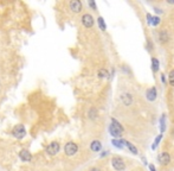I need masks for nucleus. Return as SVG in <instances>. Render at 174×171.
<instances>
[{
    "mask_svg": "<svg viewBox=\"0 0 174 171\" xmlns=\"http://www.w3.org/2000/svg\"><path fill=\"white\" fill-rule=\"evenodd\" d=\"M11 134L16 139H23L26 136V128H25V126L23 124H18L12 128Z\"/></svg>",
    "mask_w": 174,
    "mask_h": 171,
    "instance_id": "f257e3e1",
    "label": "nucleus"
},
{
    "mask_svg": "<svg viewBox=\"0 0 174 171\" xmlns=\"http://www.w3.org/2000/svg\"><path fill=\"white\" fill-rule=\"evenodd\" d=\"M61 150V145L58 141H51L46 147H45V152L47 156H56Z\"/></svg>",
    "mask_w": 174,
    "mask_h": 171,
    "instance_id": "f03ea898",
    "label": "nucleus"
},
{
    "mask_svg": "<svg viewBox=\"0 0 174 171\" xmlns=\"http://www.w3.org/2000/svg\"><path fill=\"white\" fill-rule=\"evenodd\" d=\"M64 152H65V155L67 156H75L77 152H78V145L76 144V143H73V141H69V143H67L65 145H64Z\"/></svg>",
    "mask_w": 174,
    "mask_h": 171,
    "instance_id": "7ed1b4c3",
    "label": "nucleus"
},
{
    "mask_svg": "<svg viewBox=\"0 0 174 171\" xmlns=\"http://www.w3.org/2000/svg\"><path fill=\"white\" fill-rule=\"evenodd\" d=\"M111 165L116 171H123L126 169V164H124L123 159L120 157H114L111 159Z\"/></svg>",
    "mask_w": 174,
    "mask_h": 171,
    "instance_id": "20e7f679",
    "label": "nucleus"
},
{
    "mask_svg": "<svg viewBox=\"0 0 174 171\" xmlns=\"http://www.w3.org/2000/svg\"><path fill=\"white\" fill-rule=\"evenodd\" d=\"M94 23H95V20H94V17H93L91 14L85 13V14L82 16V24H83L87 29L93 28V26H94Z\"/></svg>",
    "mask_w": 174,
    "mask_h": 171,
    "instance_id": "39448f33",
    "label": "nucleus"
},
{
    "mask_svg": "<svg viewBox=\"0 0 174 171\" xmlns=\"http://www.w3.org/2000/svg\"><path fill=\"white\" fill-rule=\"evenodd\" d=\"M19 158H20L21 162H24V163H30V162L32 161V155H31V152H30L29 150L23 149V150L19 151Z\"/></svg>",
    "mask_w": 174,
    "mask_h": 171,
    "instance_id": "423d86ee",
    "label": "nucleus"
},
{
    "mask_svg": "<svg viewBox=\"0 0 174 171\" xmlns=\"http://www.w3.org/2000/svg\"><path fill=\"white\" fill-rule=\"evenodd\" d=\"M69 7L73 13H79L82 11V8H83V5H82V2L79 0H72V1L69 2Z\"/></svg>",
    "mask_w": 174,
    "mask_h": 171,
    "instance_id": "0eeeda50",
    "label": "nucleus"
},
{
    "mask_svg": "<svg viewBox=\"0 0 174 171\" xmlns=\"http://www.w3.org/2000/svg\"><path fill=\"white\" fill-rule=\"evenodd\" d=\"M159 162H160L161 165H167V164L171 162V157H170V155H168L167 152H162V153H160V156H159Z\"/></svg>",
    "mask_w": 174,
    "mask_h": 171,
    "instance_id": "6e6552de",
    "label": "nucleus"
},
{
    "mask_svg": "<svg viewBox=\"0 0 174 171\" xmlns=\"http://www.w3.org/2000/svg\"><path fill=\"white\" fill-rule=\"evenodd\" d=\"M109 132H110V134L113 136V137L115 138H120L121 137V134H122V131L121 130H118L116 126H114L113 124H110V126H109Z\"/></svg>",
    "mask_w": 174,
    "mask_h": 171,
    "instance_id": "1a4fd4ad",
    "label": "nucleus"
},
{
    "mask_svg": "<svg viewBox=\"0 0 174 171\" xmlns=\"http://www.w3.org/2000/svg\"><path fill=\"white\" fill-rule=\"evenodd\" d=\"M146 96H147V99H148L149 101H154V100L156 99V89H155L154 87L149 88V89L147 90V93H146Z\"/></svg>",
    "mask_w": 174,
    "mask_h": 171,
    "instance_id": "9d476101",
    "label": "nucleus"
},
{
    "mask_svg": "<svg viewBox=\"0 0 174 171\" xmlns=\"http://www.w3.org/2000/svg\"><path fill=\"white\" fill-rule=\"evenodd\" d=\"M90 149H91V151H94V152H98V151H101V149H102V144H101V141H100V140H94V141H91V144H90Z\"/></svg>",
    "mask_w": 174,
    "mask_h": 171,
    "instance_id": "9b49d317",
    "label": "nucleus"
},
{
    "mask_svg": "<svg viewBox=\"0 0 174 171\" xmlns=\"http://www.w3.org/2000/svg\"><path fill=\"white\" fill-rule=\"evenodd\" d=\"M121 101L124 103L126 106H129V105H132V102H133V98H132L130 94H122Z\"/></svg>",
    "mask_w": 174,
    "mask_h": 171,
    "instance_id": "f8f14e48",
    "label": "nucleus"
},
{
    "mask_svg": "<svg viewBox=\"0 0 174 171\" xmlns=\"http://www.w3.org/2000/svg\"><path fill=\"white\" fill-rule=\"evenodd\" d=\"M111 143L117 149H123V146H124V140H122V139H113Z\"/></svg>",
    "mask_w": 174,
    "mask_h": 171,
    "instance_id": "ddd939ff",
    "label": "nucleus"
},
{
    "mask_svg": "<svg viewBox=\"0 0 174 171\" xmlns=\"http://www.w3.org/2000/svg\"><path fill=\"white\" fill-rule=\"evenodd\" d=\"M124 145H126V146H127V147L130 150V152H132V153H134V155H138V149H136V147H135V146H134L132 143H129V141H126V140H124Z\"/></svg>",
    "mask_w": 174,
    "mask_h": 171,
    "instance_id": "4468645a",
    "label": "nucleus"
},
{
    "mask_svg": "<svg viewBox=\"0 0 174 171\" xmlns=\"http://www.w3.org/2000/svg\"><path fill=\"white\" fill-rule=\"evenodd\" d=\"M97 24H98V26H100V29H101L102 31H105V30H107V25H105L104 19H103L102 17H98V18H97Z\"/></svg>",
    "mask_w": 174,
    "mask_h": 171,
    "instance_id": "2eb2a0df",
    "label": "nucleus"
},
{
    "mask_svg": "<svg viewBox=\"0 0 174 171\" xmlns=\"http://www.w3.org/2000/svg\"><path fill=\"white\" fill-rule=\"evenodd\" d=\"M88 116L90 118V119H96L97 118V109L96 108H91L90 111H89V114H88Z\"/></svg>",
    "mask_w": 174,
    "mask_h": 171,
    "instance_id": "dca6fc26",
    "label": "nucleus"
},
{
    "mask_svg": "<svg viewBox=\"0 0 174 171\" xmlns=\"http://www.w3.org/2000/svg\"><path fill=\"white\" fill-rule=\"evenodd\" d=\"M108 76H109L108 70H105V69H100L98 70V77L100 78H104V77H108Z\"/></svg>",
    "mask_w": 174,
    "mask_h": 171,
    "instance_id": "f3484780",
    "label": "nucleus"
},
{
    "mask_svg": "<svg viewBox=\"0 0 174 171\" xmlns=\"http://www.w3.org/2000/svg\"><path fill=\"white\" fill-rule=\"evenodd\" d=\"M160 122H161V132H165V130H166V115L165 114L161 116Z\"/></svg>",
    "mask_w": 174,
    "mask_h": 171,
    "instance_id": "a211bd4d",
    "label": "nucleus"
},
{
    "mask_svg": "<svg viewBox=\"0 0 174 171\" xmlns=\"http://www.w3.org/2000/svg\"><path fill=\"white\" fill-rule=\"evenodd\" d=\"M167 39H168L167 32H166V31H161V32H160V40H161V43H166Z\"/></svg>",
    "mask_w": 174,
    "mask_h": 171,
    "instance_id": "6ab92c4d",
    "label": "nucleus"
},
{
    "mask_svg": "<svg viewBox=\"0 0 174 171\" xmlns=\"http://www.w3.org/2000/svg\"><path fill=\"white\" fill-rule=\"evenodd\" d=\"M152 67H153V70L154 71H158L159 70V61L156 58H153L152 60Z\"/></svg>",
    "mask_w": 174,
    "mask_h": 171,
    "instance_id": "aec40b11",
    "label": "nucleus"
},
{
    "mask_svg": "<svg viewBox=\"0 0 174 171\" xmlns=\"http://www.w3.org/2000/svg\"><path fill=\"white\" fill-rule=\"evenodd\" d=\"M111 122H113V125H114V126H116L118 130H121V131L123 132V127H122V125H121V124H120L117 120H115V119H111Z\"/></svg>",
    "mask_w": 174,
    "mask_h": 171,
    "instance_id": "412c9836",
    "label": "nucleus"
},
{
    "mask_svg": "<svg viewBox=\"0 0 174 171\" xmlns=\"http://www.w3.org/2000/svg\"><path fill=\"white\" fill-rule=\"evenodd\" d=\"M159 24H160V17H153V18H152V25L156 26V25H159Z\"/></svg>",
    "mask_w": 174,
    "mask_h": 171,
    "instance_id": "4be33fe9",
    "label": "nucleus"
},
{
    "mask_svg": "<svg viewBox=\"0 0 174 171\" xmlns=\"http://www.w3.org/2000/svg\"><path fill=\"white\" fill-rule=\"evenodd\" d=\"M168 80H170V83H171V86H173V87H174V70H172V71L170 72Z\"/></svg>",
    "mask_w": 174,
    "mask_h": 171,
    "instance_id": "5701e85b",
    "label": "nucleus"
},
{
    "mask_svg": "<svg viewBox=\"0 0 174 171\" xmlns=\"http://www.w3.org/2000/svg\"><path fill=\"white\" fill-rule=\"evenodd\" d=\"M88 4H89V6H90L94 11H96V10H97V6H96V2H95V1H89Z\"/></svg>",
    "mask_w": 174,
    "mask_h": 171,
    "instance_id": "b1692460",
    "label": "nucleus"
},
{
    "mask_svg": "<svg viewBox=\"0 0 174 171\" xmlns=\"http://www.w3.org/2000/svg\"><path fill=\"white\" fill-rule=\"evenodd\" d=\"M161 138H162V134H160L159 137L155 139V143H154V145H153V149H156V145L160 143V140H161Z\"/></svg>",
    "mask_w": 174,
    "mask_h": 171,
    "instance_id": "393cba45",
    "label": "nucleus"
},
{
    "mask_svg": "<svg viewBox=\"0 0 174 171\" xmlns=\"http://www.w3.org/2000/svg\"><path fill=\"white\" fill-rule=\"evenodd\" d=\"M152 18H153V17H152V16L148 13V14H147V23H148L149 25H152Z\"/></svg>",
    "mask_w": 174,
    "mask_h": 171,
    "instance_id": "a878e982",
    "label": "nucleus"
},
{
    "mask_svg": "<svg viewBox=\"0 0 174 171\" xmlns=\"http://www.w3.org/2000/svg\"><path fill=\"white\" fill-rule=\"evenodd\" d=\"M149 169H150V171H156L155 170V167H154L153 164H150V165H149Z\"/></svg>",
    "mask_w": 174,
    "mask_h": 171,
    "instance_id": "bb28decb",
    "label": "nucleus"
},
{
    "mask_svg": "<svg viewBox=\"0 0 174 171\" xmlns=\"http://www.w3.org/2000/svg\"><path fill=\"white\" fill-rule=\"evenodd\" d=\"M161 80H162V82H164V83L166 82V77H165V75H161Z\"/></svg>",
    "mask_w": 174,
    "mask_h": 171,
    "instance_id": "cd10ccee",
    "label": "nucleus"
},
{
    "mask_svg": "<svg viewBox=\"0 0 174 171\" xmlns=\"http://www.w3.org/2000/svg\"><path fill=\"white\" fill-rule=\"evenodd\" d=\"M90 171H101V170H100L98 168H91V169H90Z\"/></svg>",
    "mask_w": 174,
    "mask_h": 171,
    "instance_id": "c85d7f7f",
    "label": "nucleus"
},
{
    "mask_svg": "<svg viewBox=\"0 0 174 171\" xmlns=\"http://www.w3.org/2000/svg\"><path fill=\"white\" fill-rule=\"evenodd\" d=\"M107 155H108V151H104V152L101 155V157H104V156H107Z\"/></svg>",
    "mask_w": 174,
    "mask_h": 171,
    "instance_id": "c756f323",
    "label": "nucleus"
},
{
    "mask_svg": "<svg viewBox=\"0 0 174 171\" xmlns=\"http://www.w3.org/2000/svg\"><path fill=\"white\" fill-rule=\"evenodd\" d=\"M173 134H174V130H173Z\"/></svg>",
    "mask_w": 174,
    "mask_h": 171,
    "instance_id": "7c9ffc66",
    "label": "nucleus"
}]
</instances>
